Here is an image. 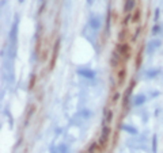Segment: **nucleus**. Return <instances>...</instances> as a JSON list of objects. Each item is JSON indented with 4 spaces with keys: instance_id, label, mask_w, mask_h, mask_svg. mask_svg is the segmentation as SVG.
<instances>
[{
    "instance_id": "1",
    "label": "nucleus",
    "mask_w": 163,
    "mask_h": 153,
    "mask_svg": "<svg viewBox=\"0 0 163 153\" xmlns=\"http://www.w3.org/2000/svg\"><path fill=\"white\" fill-rule=\"evenodd\" d=\"M129 45L128 44H120L117 46V53L120 54L122 58H128L129 57Z\"/></svg>"
},
{
    "instance_id": "2",
    "label": "nucleus",
    "mask_w": 163,
    "mask_h": 153,
    "mask_svg": "<svg viewBox=\"0 0 163 153\" xmlns=\"http://www.w3.org/2000/svg\"><path fill=\"white\" fill-rule=\"evenodd\" d=\"M159 46H161V41H159V39H152V41L147 45V53H154Z\"/></svg>"
},
{
    "instance_id": "3",
    "label": "nucleus",
    "mask_w": 163,
    "mask_h": 153,
    "mask_svg": "<svg viewBox=\"0 0 163 153\" xmlns=\"http://www.w3.org/2000/svg\"><path fill=\"white\" fill-rule=\"evenodd\" d=\"M109 134H110L109 128H103V130H102V135H101V140H99V145L101 146L106 145V141H107V137H109Z\"/></svg>"
},
{
    "instance_id": "4",
    "label": "nucleus",
    "mask_w": 163,
    "mask_h": 153,
    "mask_svg": "<svg viewBox=\"0 0 163 153\" xmlns=\"http://www.w3.org/2000/svg\"><path fill=\"white\" fill-rule=\"evenodd\" d=\"M78 73L82 75V76H84V77H87V79H92V77L95 76V73L92 71H87V69H79L78 71Z\"/></svg>"
},
{
    "instance_id": "5",
    "label": "nucleus",
    "mask_w": 163,
    "mask_h": 153,
    "mask_svg": "<svg viewBox=\"0 0 163 153\" xmlns=\"http://www.w3.org/2000/svg\"><path fill=\"white\" fill-rule=\"evenodd\" d=\"M144 102H145V96H144V95H139V96H136L135 99H133V105H135V106H140Z\"/></svg>"
},
{
    "instance_id": "6",
    "label": "nucleus",
    "mask_w": 163,
    "mask_h": 153,
    "mask_svg": "<svg viewBox=\"0 0 163 153\" xmlns=\"http://www.w3.org/2000/svg\"><path fill=\"white\" fill-rule=\"evenodd\" d=\"M125 75H127V71H125V68H122L120 72H118V85H122V83H124V77Z\"/></svg>"
},
{
    "instance_id": "7",
    "label": "nucleus",
    "mask_w": 163,
    "mask_h": 153,
    "mask_svg": "<svg viewBox=\"0 0 163 153\" xmlns=\"http://www.w3.org/2000/svg\"><path fill=\"white\" fill-rule=\"evenodd\" d=\"M90 26H91L92 28H99L101 27V21L98 18H92L91 21H90Z\"/></svg>"
},
{
    "instance_id": "8",
    "label": "nucleus",
    "mask_w": 163,
    "mask_h": 153,
    "mask_svg": "<svg viewBox=\"0 0 163 153\" xmlns=\"http://www.w3.org/2000/svg\"><path fill=\"white\" fill-rule=\"evenodd\" d=\"M161 31H162L161 25H158V23H156V25L152 27V35H158V34H161Z\"/></svg>"
},
{
    "instance_id": "9",
    "label": "nucleus",
    "mask_w": 163,
    "mask_h": 153,
    "mask_svg": "<svg viewBox=\"0 0 163 153\" xmlns=\"http://www.w3.org/2000/svg\"><path fill=\"white\" fill-rule=\"evenodd\" d=\"M122 129H124V130H128L129 133H132V134H136V133H137V130H136V129H133V128H130V126H122Z\"/></svg>"
},
{
    "instance_id": "10",
    "label": "nucleus",
    "mask_w": 163,
    "mask_h": 153,
    "mask_svg": "<svg viewBox=\"0 0 163 153\" xmlns=\"http://www.w3.org/2000/svg\"><path fill=\"white\" fill-rule=\"evenodd\" d=\"M156 73H158V71H151V72H148V73H145V75H147V76H150V77H154Z\"/></svg>"
},
{
    "instance_id": "11",
    "label": "nucleus",
    "mask_w": 163,
    "mask_h": 153,
    "mask_svg": "<svg viewBox=\"0 0 163 153\" xmlns=\"http://www.w3.org/2000/svg\"><path fill=\"white\" fill-rule=\"evenodd\" d=\"M95 146H97V144H92V145L90 146V151H88V153H94V152H95Z\"/></svg>"
},
{
    "instance_id": "12",
    "label": "nucleus",
    "mask_w": 163,
    "mask_h": 153,
    "mask_svg": "<svg viewBox=\"0 0 163 153\" xmlns=\"http://www.w3.org/2000/svg\"><path fill=\"white\" fill-rule=\"evenodd\" d=\"M139 15H140V14H139V11H136V14H135V21H137V19H139Z\"/></svg>"
}]
</instances>
